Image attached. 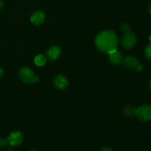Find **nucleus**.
<instances>
[{
    "instance_id": "7",
    "label": "nucleus",
    "mask_w": 151,
    "mask_h": 151,
    "mask_svg": "<svg viewBox=\"0 0 151 151\" xmlns=\"http://www.w3.org/2000/svg\"><path fill=\"white\" fill-rule=\"evenodd\" d=\"M53 83L55 88L63 90L66 88V87L69 85V81L65 75H58L53 80Z\"/></svg>"
},
{
    "instance_id": "1",
    "label": "nucleus",
    "mask_w": 151,
    "mask_h": 151,
    "mask_svg": "<svg viewBox=\"0 0 151 151\" xmlns=\"http://www.w3.org/2000/svg\"><path fill=\"white\" fill-rule=\"evenodd\" d=\"M119 39L113 30H103L95 38V45L100 52L110 54L117 50Z\"/></svg>"
},
{
    "instance_id": "13",
    "label": "nucleus",
    "mask_w": 151,
    "mask_h": 151,
    "mask_svg": "<svg viewBox=\"0 0 151 151\" xmlns=\"http://www.w3.org/2000/svg\"><path fill=\"white\" fill-rule=\"evenodd\" d=\"M145 57L147 60H151V42L150 44H147L145 50Z\"/></svg>"
},
{
    "instance_id": "11",
    "label": "nucleus",
    "mask_w": 151,
    "mask_h": 151,
    "mask_svg": "<svg viewBox=\"0 0 151 151\" xmlns=\"http://www.w3.org/2000/svg\"><path fill=\"white\" fill-rule=\"evenodd\" d=\"M136 110H137L136 108L131 106H127L123 109V114L128 117H133L136 115Z\"/></svg>"
},
{
    "instance_id": "20",
    "label": "nucleus",
    "mask_w": 151,
    "mask_h": 151,
    "mask_svg": "<svg viewBox=\"0 0 151 151\" xmlns=\"http://www.w3.org/2000/svg\"><path fill=\"white\" fill-rule=\"evenodd\" d=\"M148 88L149 89H150V91H151V80L150 81H149V83H148Z\"/></svg>"
},
{
    "instance_id": "16",
    "label": "nucleus",
    "mask_w": 151,
    "mask_h": 151,
    "mask_svg": "<svg viewBox=\"0 0 151 151\" xmlns=\"http://www.w3.org/2000/svg\"><path fill=\"white\" fill-rule=\"evenodd\" d=\"M100 151H113L111 147H103V148L100 150Z\"/></svg>"
},
{
    "instance_id": "10",
    "label": "nucleus",
    "mask_w": 151,
    "mask_h": 151,
    "mask_svg": "<svg viewBox=\"0 0 151 151\" xmlns=\"http://www.w3.org/2000/svg\"><path fill=\"white\" fill-rule=\"evenodd\" d=\"M109 55V60L111 64L116 65V66L121 64V62H122V55L121 53V52L118 51L116 50V51L110 53Z\"/></svg>"
},
{
    "instance_id": "14",
    "label": "nucleus",
    "mask_w": 151,
    "mask_h": 151,
    "mask_svg": "<svg viewBox=\"0 0 151 151\" xmlns=\"http://www.w3.org/2000/svg\"><path fill=\"white\" fill-rule=\"evenodd\" d=\"M120 29L121 30L124 32H128V31H130V26L128 24H122L121 25Z\"/></svg>"
},
{
    "instance_id": "9",
    "label": "nucleus",
    "mask_w": 151,
    "mask_h": 151,
    "mask_svg": "<svg viewBox=\"0 0 151 151\" xmlns=\"http://www.w3.org/2000/svg\"><path fill=\"white\" fill-rule=\"evenodd\" d=\"M61 53L60 48L58 46H52L47 51V59L50 61H54L57 60Z\"/></svg>"
},
{
    "instance_id": "21",
    "label": "nucleus",
    "mask_w": 151,
    "mask_h": 151,
    "mask_svg": "<svg viewBox=\"0 0 151 151\" xmlns=\"http://www.w3.org/2000/svg\"><path fill=\"white\" fill-rule=\"evenodd\" d=\"M29 151H38V150H36V149H31V150H29Z\"/></svg>"
},
{
    "instance_id": "17",
    "label": "nucleus",
    "mask_w": 151,
    "mask_h": 151,
    "mask_svg": "<svg viewBox=\"0 0 151 151\" xmlns=\"http://www.w3.org/2000/svg\"><path fill=\"white\" fill-rule=\"evenodd\" d=\"M3 75H4V70H3V69L0 67V80L2 78Z\"/></svg>"
},
{
    "instance_id": "8",
    "label": "nucleus",
    "mask_w": 151,
    "mask_h": 151,
    "mask_svg": "<svg viewBox=\"0 0 151 151\" xmlns=\"http://www.w3.org/2000/svg\"><path fill=\"white\" fill-rule=\"evenodd\" d=\"M46 19L45 13L42 11V10H37V11L34 12L30 17V22H32L33 24L38 25L42 24L44 22Z\"/></svg>"
},
{
    "instance_id": "15",
    "label": "nucleus",
    "mask_w": 151,
    "mask_h": 151,
    "mask_svg": "<svg viewBox=\"0 0 151 151\" xmlns=\"http://www.w3.org/2000/svg\"><path fill=\"white\" fill-rule=\"evenodd\" d=\"M6 145H7V140H6L5 139H3L0 137V150L2 149L3 147H5Z\"/></svg>"
},
{
    "instance_id": "18",
    "label": "nucleus",
    "mask_w": 151,
    "mask_h": 151,
    "mask_svg": "<svg viewBox=\"0 0 151 151\" xmlns=\"http://www.w3.org/2000/svg\"><path fill=\"white\" fill-rule=\"evenodd\" d=\"M4 5V2H3V0H0V10H1Z\"/></svg>"
},
{
    "instance_id": "2",
    "label": "nucleus",
    "mask_w": 151,
    "mask_h": 151,
    "mask_svg": "<svg viewBox=\"0 0 151 151\" xmlns=\"http://www.w3.org/2000/svg\"><path fill=\"white\" fill-rule=\"evenodd\" d=\"M19 77L24 83H33L38 82L39 80V78L35 75L33 71L26 66L21 68L19 72Z\"/></svg>"
},
{
    "instance_id": "6",
    "label": "nucleus",
    "mask_w": 151,
    "mask_h": 151,
    "mask_svg": "<svg viewBox=\"0 0 151 151\" xmlns=\"http://www.w3.org/2000/svg\"><path fill=\"white\" fill-rule=\"evenodd\" d=\"M6 140H7V145H9L10 147H18L23 142L24 135L20 131H15L9 134Z\"/></svg>"
},
{
    "instance_id": "5",
    "label": "nucleus",
    "mask_w": 151,
    "mask_h": 151,
    "mask_svg": "<svg viewBox=\"0 0 151 151\" xmlns=\"http://www.w3.org/2000/svg\"><path fill=\"white\" fill-rule=\"evenodd\" d=\"M142 122H148L151 120V106L150 105H142L137 108L136 110V115Z\"/></svg>"
},
{
    "instance_id": "22",
    "label": "nucleus",
    "mask_w": 151,
    "mask_h": 151,
    "mask_svg": "<svg viewBox=\"0 0 151 151\" xmlns=\"http://www.w3.org/2000/svg\"><path fill=\"white\" fill-rule=\"evenodd\" d=\"M6 151H14L13 150H11V149H9V150H7Z\"/></svg>"
},
{
    "instance_id": "4",
    "label": "nucleus",
    "mask_w": 151,
    "mask_h": 151,
    "mask_svg": "<svg viewBox=\"0 0 151 151\" xmlns=\"http://www.w3.org/2000/svg\"><path fill=\"white\" fill-rule=\"evenodd\" d=\"M137 38L135 33L128 31V32H124L121 38V44L122 47L125 50H131L137 44Z\"/></svg>"
},
{
    "instance_id": "19",
    "label": "nucleus",
    "mask_w": 151,
    "mask_h": 151,
    "mask_svg": "<svg viewBox=\"0 0 151 151\" xmlns=\"http://www.w3.org/2000/svg\"><path fill=\"white\" fill-rule=\"evenodd\" d=\"M147 10H148V13L151 15V4H150L147 7Z\"/></svg>"
},
{
    "instance_id": "3",
    "label": "nucleus",
    "mask_w": 151,
    "mask_h": 151,
    "mask_svg": "<svg viewBox=\"0 0 151 151\" xmlns=\"http://www.w3.org/2000/svg\"><path fill=\"white\" fill-rule=\"evenodd\" d=\"M121 64H122V66L126 68V69L136 70L139 72H142L143 70L142 65L139 63L137 58L132 55H127L122 58Z\"/></svg>"
},
{
    "instance_id": "12",
    "label": "nucleus",
    "mask_w": 151,
    "mask_h": 151,
    "mask_svg": "<svg viewBox=\"0 0 151 151\" xmlns=\"http://www.w3.org/2000/svg\"><path fill=\"white\" fill-rule=\"evenodd\" d=\"M47 62V58L44 55H38L34 59V63L38 66H43Z\"/></svg>"
}]
</instances>
